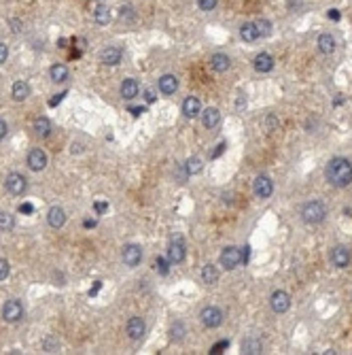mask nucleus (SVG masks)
Segmentation results:
<instances>
[{"instance_id":"nucleus-14","label":"nucleus","mask_w":352,"mask_h":355,"mask_svg":"<svg viewBox=\"0 0 352 355\" xmlns=\"http://www.w3.org/2000/svg\"><path fill=\"white\" fill-rule=\"evenodd\" d=\"M125 332H128V336L132 340H140L144 336V332H147V325H144V321L140 317H132L128 321V325H125Z\"/></svg>"},{"instance_id":"nucleus-26","label":"nucleus","mask_w":352,"mask_h":355,"mask_svg":"<svg viewBox=\"0 0 352 355\" xmlns=\"http://www.w3.org/2000/svg\"><path fill=\"white\" fill-rule=\"evenodd\" d=\"M68 68L64 64H53L49 68V77H51V81H56V83H64L66 79H68Z\"/></svg>"},{"instance_id":"nucleus-31","label":"nucleus","mask_w":352,"mask_h":355,"mask_svg":"<svg viewBox=\"0 0 352 355\" xmlns=\"http://www.w3.org/2000/svg\"><path fill=\"white\" fill-rule=\"evenodd\" d=\"M185 168H187V172H189V174L202 172V159H200V157H189V159H187V164H185Z\"/></svg>"},{"instance_id":"nucleus-40","label":"nucleus","mask_w":352,"mask_h":355,"mask_svg":"<svg viewBox=\"0 0 352 355\" xmlns=\"http://www.w3.org/2000/svg\"><path fill=\"white\" fill-rule=\"evenodd\" d=\"M174 174H178V181H180V183H185L189 172H187V168H185V166H176V172H174Z\"/></svg>"},{"instance_id":"nucleus-37","label":"nucleus","mask_w":352,"mask_h":355,"mask_svg":"<svg viewBox=\"0 0 352 355\" xmlns=\"http://www.w3.org/2000/svg\"><path fill=\"white\" fill-rule=\"evenodd\" d=\"M9 272H11V266H9L7 260H3V257H0V281H5V279L9 277Z\"/></svg>"},{"instance_id":"nucleus-35","label":"nucleus","mask_w":352,"mask_h":355,"mask_svg":"<svg viewBox=\"0 0 352 355\" xmlns=\"http://www.w3.org/2000/svg\"><path fill=\"white\" fill-rule=\"evenodd\" d=\"M58 349H60V342H58L56 338H51V336H49V338L45 340V351H47V353H56Z\"/></svg>"},{"instance_id":"nucleus-10","label":"nucleus","mask_w":352,"mask_h":355,"mask_svg":"<svg viewBox=\"0 0 352 355\" xmlns=\"http://www.w3.org/2000/svg\"><path fill=\"white\" fill-rule=\"evenodd\" d=\"M185 255H187V249H185L183 238H172L168 245V260L172 264H180L185 260Z\"/></svg>"},{"instance_id":"nucleus-46","label":"nucleus","mask_w":352,"mask_h":355,"mask_svg":"<svg viewBox=\"0 0 352 355\" xmlns=\"http://www.w3.org/2000/svg\"><path fill=\"white\" fill-rule=\"evenodd\" d=\"M20 211H22V213H26V215H30V213L34 211V207H32V204L26 202V204H22V207H20Z\"/></svg>"},{"instance_id":"nucleus-15","label":"nucleus","mask_w":352,"mask_h":355,"mask_svg":"<svg viewBox=\"0 0 352 355\" xmlns=\"http://www.w3.org/2000/svg\"><path fill=\"white\" fill-rule=\"evenodd\" d=\"M119 92H121L123 100H134L138 96V92H140V85H138L136 79H125V81L121 83V87H119Z\"/></svg>"},{"instance_id":"nucleus-47","label":"nucleus","mask_w":352,"mask_h":355,"mask_svg":"<svg viewBox=\"0 0 352 355\" xmlns=\"http://www.w3.org/2000/svg\"><path fill=\"white\" fill-rule=\"evenodd\" d=\"M225 147H227V145H225V143H221V145H219V147H216V151H214V153H212V157H219V155H221V153H223V149H225Z\"/></svg>"},{"instance_id":"nucleus-8","label":"nucleus","mask_w":352,"mask_h":355,"mask_svg":"<svg viewBox=\"0 0 352 355\" xmlns=\"http://www.w3.org/2000/svg\"><path fill=\"white\" fill-rule=\"evenodd\" d=\"M121 257H123V264L130 266V268H136V266L142 262V249L138 245H125L123 251H121Z\"/></svg>"},{"instance_id":"nucleus-44","label":"nucleus","mask_w":352,"mask_h":355,"mask_svg":"<svg viewBox=\"0 0 352 355\" xmlns=\"http://www.w3.org/2000/svg\"><path fill=\"white\" fill-rule=\"evenodd\" d=\"M130 113L134 115V117H140L142 113H147V109H144V106H130Z\"/></svg>"},{"instance_id":"nucleus-48","label":"nucleus","mask_w":352,"mask_h":355,"mask_svg":"<svg viewBox=\"0 0 352 355\" xmlns=\"http://www.w3.org/2000/svg\"><path fill=\"white\" fill-rule=\"evenodd\" d=\"M329 17H331V20H339V11H337V9H331V11H329Z\"/></svg>"},{"instance_id":"nucleus-12","label":"nucleus","mask_w":352,"mask_h":355,"mask_svg":"<svg viewBox=\"0 0 352 355\" xmlns=\"http://www.w3.org/2000/svg\"><path fill=\"white\" fill-rule=\"evenodd\" d=\"M331 262L335 268H346V266L350 264V251H348V247L344 245H337V247H333V251H331Z\"/></svg>"},{"instance_id":"nucleus-13","label":"nucleus","mask_w":352,"mask_h":355,"mask_svg":"<svg viewBox=\"0 0 352 355\" xmlns=\"http://www.w3.org/2000/svg\"><path fill=\"white\" fill-rule=\"evenodd\" d=\"M121 58H123V51L119 49V47H104L102 51H100V62L102 64H106V66H117L121 62Z\"/></svg>"},{"instance_id":"nucleus-21","label":"nucleus","mask_w":352,"mask_h":355,"mask_svg":"<svg viewBox=\"0 0 352 355\" xmlns=\"http://www.w3.org/2000/svg\"><path fill=\"white\" fill-rule=\"evenodd\" d=\"M255 70L257 73H269V70H274V58L269 53H259L255 58Z\"/></svg>"},{"instance_id":"nucleus-23","label":"nucleus","mask_w":352,"mask_h":355,"mask_svg":"<svg viewBox=\"0 0 352 355\" xmlns=\"http://www.w3.org/2000/svg\"><path fill=\"white\" fill-rule=\"evenodd\" d=\"M11 94H13V100H17V102H24V100L30 96V85L26 83V81H15V83H13V90H11Z\"/></svg>"},{"instance_id":"nucleus-34","label":"nucleus","mask_w":352,"mask_h":355,"mask_svg":"<svg viewBox=\"0 0 352 355\" xmlns=\"http://www.w3.org/2000/svg\"><path fill=\"white\" fill-rule=\"evenodd\" d=\"M155 270L159 274H168L170 272V266H168V262L164 260V257H155Z\"/></svg>"},{"instance_id":"nucleus-29","label":"nucleus","mask_w":352,"mask_h":355,"mask_svg":"<svg viewBox=\"0 0 352 355\" xmlns=\"http://www.w3.org/2000/svg\"><path fill=\"white\" fill-rule=\"evenodd\" d=\"M219 270H216V266H212V264H208V266H204V270H202V279H204V283L206 285H214L216 281H219Z\"/></svg>"},{"instance_id":"nucleus-19","label":"nucleus","mask_w":352,"mask_h":355,"mask_svg":"<svg viewBox=\"0 0 352 355\" xmlns=\"http://www.w3.org/2000/svg\"><path fill=\"white\" fill-rule=\"evenodd\" d=\"M178 90V79L174 75H164L159 77V92L166 96H172Z\"/></svg>"},{"instance_id":"nucleus-51","label":"nucleus","mask_w":352,"mask_h":355,"mask_svg":"<svg viewBox=\"0 0 352 355\" xmlns=\"http://www.w3.org/2000/svg\"><path fill=\"white\" fill-rule=\"evenodd\" d=\"M242 109H246V98H244V96L238 100V111H242Z\"/></svg>"},{"instance_id":"nucleus-39","label":"nucleus","mask_w":352,"mask_h":355,"mask_svg":"<svg viewBox=\"0 0 352 355\" xmlns=\"http://www.w3.org/2000/svg\"><path fill=\"white\" fill-rule=\"evenodd\" d=\"M94 209H96L98 215H102V213H106V211H108V202H104V200H96Z\"/></svg>"},{"instance_id":"nucleus-9","label":"nucleus","mask_w":352,"mask_h":355,"mask_svg":"<svg viewBox=\"0 0 352 355\" xmlns=\"http://www.w3.org/2000/svg\"><path fill=\"white\" fill-rule=\"evenodd\" d=\"M200 317H202V323L206 327H219L223 323V310L216 306H206Z\"/></svg>"},{"instance_id":"nucleus-43","label":"nucleus","mask_w":352,"mask_h":355,"mask_svg":"<svg viewBox=\"0 0 352 355\" xmlns=\"http://www.w3.org/2000/svg\"><path fill=\"white\" fill-rule=\"evenodd\" d=\"M265 123H267V130H276V128H278V119L274 117V115H267Z\"/></svg>"},{"instance_id":"nucleus-28","label":"nucleus","mask_w":352,"mask_h":355,"mask_svg":"<svg viewBox=\"0 0 352 355\" xmlns=\"http://www.w3.org/2000/svg\"><path fill=\"white\" fill-rule=\"evenodd\" d=\"M94 20L98 26H108V22H111V9L104 5H98L94 11Z\"/></svg>"},{"instance_id":"nucleus-33","label":"nucleus","mask_w":352,"mask_h":355,"mask_svg":"<svg viewBox=\"0 0 352 355\" xmlns=\"http://www.w3.org/2000/svg\"><path fill=\"white\" fill-rule=\"evenodd\" d=\"M170 334H172V336H170L172 340H183V336H185V325H183V323H174L172 330H170Z\"/></svg>"},{"instance_id":"nucleus-17","label":"nucleus","mask_w":352,"mask_h":355,"mask_svg":"<svg viewBox=\"0 0 352 355\" xmlns=\"http://www.w3.org/2000/svg\"><path fill=\"white\" fill-rule=\"evenodd\" d=\"M47 221H49V226L51 228H62L66 224V211L62 209V207H51L49 213H47Z\"/></svg>"},{"instance_id":"nucleus-32","label":"nucleus","mask_w":352,"mask_h":355,"mask_svg":"<svg viewBox=\"0 0 352 355\" xmlns=\"http://www.w3.org/2000/svg\"><path fill=\"white\" fill-rule=\"evenodd\" d=\"M255 26L259 30V37H269V34H272V24H269L267 20H257Z\"/></svg>"},{"instance_id":"nucleus-25","label":"nucleus","mask_w":352,"mask_h":355,"mask_svg":"<svg viewBox=\"0 0 352 355\" xmlns=\"http://www.w3.org/2000/svg\"><path fill=\"white\" fill-rule=\"evenodd\" d=\"M32 130H34V134L36 136H49V132H51V123L47 117H36L34 123H32Z\"/></svg>"},{"instance_id":"nucleus-11","label":"nucleus","mask_w":352,"mask_h":355,"mask_svg":"<svg viewBox=\"0 0 352 355\" xmlns=\"http://www.w3.org/2000/svg\"><path fill=\"white\" fill-rule=\"evenodd\" d=\"M28 166L34 172L45 170V166H47V153H45L43 149H32L28 153Z\"/></svg>"},{"instance_id":"nucleus-2","label":"nucleus","mask_w":352,"mask_h":355,"mask_svg":"<svg viewBox=\"0 0 352 355\" xmlns=\"http://www.w3.org/2000/svg\"><path fill=\"white\" fill-rule=\"evenodd\" d=\"M324 217H327V207H324L322 202L312 200V202H308V204H303V209H301V219H303L308 226L320 224V221H324Z\"/></svg>"},{"instance_id":"nucleus-1","label":"nucleus","mask_w":352,"mask_h":355,"mask_svg":"<svg viewBox=\"0 0 352 355\" xmlns=\"http://www.w3.org/2000/svg\"><path fill=\"white\" fill-rule=\"evenodd\" d=\"M324 176L333 188H346L352 183V162L346 157H333L324 168Z\"/></svg>"},{"instance_id":"nucleus-6","label":"nucleus","mask_w":352,"mask_h":355,"mask_svg":"<svg viewBox=\"0 0 352 355\" xmlns=\"http://www.w3.org/2000/svg\"><path fill=\"white\" fill-rule=\"evenodd\" d=\"M252 192H255V196L261 198V200L269 198V196L274 194V183H272V179H269V176H265V174H259L257 179H255V183H252Z\"/></svg>"},{"instance_id":"nucleus-24","label":"nucleus","mask_w":352,"mask_h":355,"mask_svg":"<svg viewBox=\"0 0 352 355\" xmlns=\"http://www.w3.org/2000/svg\"><path fill=\"white\" fill-rule=\"evenodd\" d=\"M261 349H263V344H261V340L255 338V336H250V338L242 342V353L244 355H259Z\"/></svg>"},{"instance_id":"nucleus-30","label":"nucleus","mask_w":352,"mask_h":355,"mask_svg":"<svg viewBox=\"0 0 352 355\" xmlns=\"http://www.w3.org/2000/svg\"><path fill=\"white\" fill-rule=\"evenodd\" d=\"M15 228V219L11 213H7V211H0V230L3 232H11V230Z\"/></svg>"},{"instance_id":"nucleus-18","label":"nucleus","mask_w":352,"mask_h":355,"mask_svg":"<svg viewBox=\"0 0 352 355\" xmlns=\"http://www.w3.org/2000/svg\"><path fill=\"white\" fill-rule=\"evenodd\" d=\"M229 66H231V60L225 56V53H214V56H210V68L214 73H227Z\"/></svg>"},{"instance_id":"nucleus-42","label":"nucleus","mask_w":352,"mask_h":355,"mask_svg":"<svg viewBox=\"0 0 352 355\" xmlns=\"http://www.w3.org/2000/svg\"><path fill=\"white\" fill-rule=\"evenodd\" d=\"M9 58V47L5 45V43H0V64H5Z\"/></svg>"},{"instance_id":"nucleus-27","label":"nucleus","mask_w":352,"mask_h":355,"mask_svg":"<svg viewBox=\"0 0 352 355\" xmlns=\"http://www.w3.org/2000/svg\"><path fill=\"white\" fill-rule=\"evenodd\" d=\"M240 37L244 39L246 43H255L259 39V30H257L255 22H248V24L242 26V28H240Z\"/></svg>"},{"instance_id":"nucleus-36","label":"nucleus","mask_w":352,"mask_h":355,"mask_svg":"<svg viewBox=\"0 0 352 355\" xmlns=\"http://www.w3.org/2000/svg\"><path fill=\"white\" fill-rule=\"evenodd\" d=\"M219 0H197V5H200L202 11H214V7Z\"/></svg>"},{"instance_id":"nucleus-50","label":"nucleus","mask_w":352,"mask_h":355,"mask_svg":"<svg viewBox=\"0 0 352 355\" xmlns=\"http://www.w3.org/2000/svg\"><path fill=\"white\" fill-rule=\"evenodd\" d=\"M64 96H66V92H62V94H58V98H53V100H51L49 104H51V106H56V104H58V102H60L62 98H64Z\"/></svg>"},{"instance_id":"nucleus-22","label":"nucleus","mask_w":352,"mask_h":355,"mask_svg":"<svg viewBox=\"0 0 352 355\" xmlns=\"http://www.w3.org/2000/svg\"><path fill=\"white\" fill-rule=\"evenodd\" d=\"M318 49L320 53H324V56H331L333 51H335V39H333V34L324 32L318 37Z\"/></svg>"},{"instance_id":"nucleus-38","label":"nucleus","mask_w":352,"mask_h":355,"mask_svg":"<svg viewBox=\"0 0 352 355\" xmlns=\"http://www.w3.org/2000/svg\"><path fill=\"white\" fill-rule=\"evenodd\" d=\"M142 96H144V100H147L149 104H153V102H155V100H157V92H155V90H153V87H147V90H144V92H142Z\"/></svg>"},{"instance_id":"nucleus-16","label":"nucleus","mask_w":352,"mask_h":355,"mask_svg":"<svg viewBox=\"0 0 352 355\" xmlns=\"http://www.w3.org/2000/svg\"><path fill=\"white\" fill-rule=\"evenodd\" d=\"M202 123H204V128L214 130V128L221 123V113H219V109H214V106H208V109L202 113Z\"/></svg>"},{"instance_id":"nucleus-45","label":"nucleus","mask_w":352,"mask_h":355,"mask_svg":"<svg viewBox=\"0 0 352 355\" xmlns=\"http://www.w3.org/2000/svg\"><path fill=\"white\" fill-rule=\"evenodd\" d=\"M7 132H9V126H7V123H5L3 119H0V140H3V138L7 136Z\"/></svg>"},{"instance_id":"nucleus-3","label":"nucleus","mask_w":352,"mask_h":355,"mask_svg":"<svg viewBox=\"0 0 352 355\" xmlns=\"http://www.w3.org/2000/svg\"><path fill=\"white\" fill-rule=\"evenodd\" d=\"M219 260H221V266L225 270H236L242 264V249L240 247H225L221 251Z\"/></svg>"},{"instance_id":"nucleus-4","label":"nucleus","mask_w":352,"mask_h":355,"mask_svg":"<svg viewBox=\"0 0 352 355\" xmlns=\"http://www.w3.org/2000/svg\"><path fill=\"white\" fill-rule=\"evenodd\" d=\"M5 188L11 196H22V194L28 190V181H26L24 174L11 172V174H7V179H5Z\"/></svg>"},{"instance_id":"nucleus-20","label":"nucleus","mask_w":352,"mask_h":355,"mask_svg":"<svg viewBox=\"0 0 352 355\" xmlns=\"http://www.w3.org/2000/svg\"><path fill=\"white\" fill-rule=\"evenodd\" d=\"M183 113L185 117H197V115L202 113V104H200V98H195V96H189L183 102Z\"/></svg>"},{"instance_id":"nucleus-5","label":"nucleus","mask_w":352,"mask_h":355,"mask_svg":"<svg viewBox=\"0 0 352 355\" xmlns=\"http://www.w3.org/2000/svg\"><path fill=\"white\" fill-rule=\"evenodd\" d=\"M24 317V306L20 300H7L5 306H3V319L7 323H17L20 319Z\"/></svg>"},{"instance_id":"nucleus-41","label":"nucleus","mask_w":352,"mask_h":355,"mask_svg":"<svg viewBox=\"0 0 352 355\" xmlns=\"http://www.w3.org/2000/svg\"><path fill=\"white\" fill-rule=\"evenodd\" d=\"M229 347V340H221V342H216L214 347L210 349V353H221L223 349H227Z\"/></svg>"},{"instance_id":"nucleus-49","label":"nucleus","mask_w":352,"mask_h":355,"mask_svg":"<svg viewBox=\"0 0 352 355\" xmlns=\"http://www.w3.org/2000/svg\"><path fill=\"white\" fill-rule=\"evenodd\" d=\"M96 224H98L96 219H85V221H83V226H85V228H96Z\"/></svg>"},{"instance_id":"nucleus-7","label":"nucleus","mask_w":352,"mask_h":355,"mask_svg":"<svg viewBox=\"0 0 352 355\" xmlns=\"http://www.w3.org/2000/svg\"><path fill=\"white\" fill-rule=\"evenodd\" d=\"M269 304H272L274 313L282 315V313H286V310L291 308V298H288L286 291L278 289V291H274V294H272V298H269Z\"/></svg>"}]
</instances>
